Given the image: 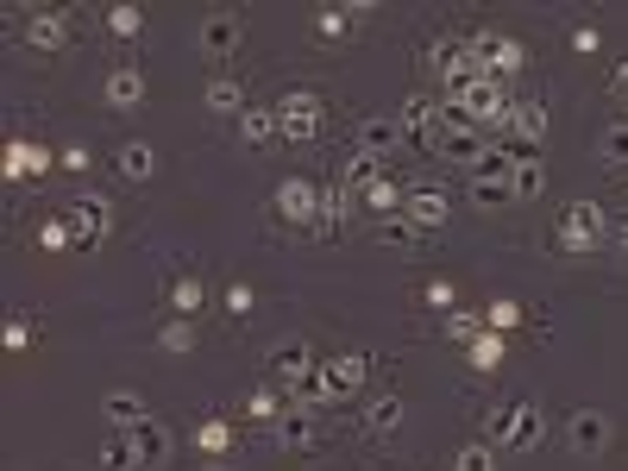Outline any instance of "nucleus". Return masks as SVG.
I'll return each instance as SVG.
<instances>
[{"label":"nucleus","instance_id":"obj_44","mask_svg":"<svg viewBox=\"0 0 628 471\" xmlns=\"http://www.w3.org/2000/svg\"><path fill=\"white\" fill-rule=\"evenodd\" d=\"M100 471H139V459H132V447H126V434H114V440L100 447Z\"/></svg>","mask_w":628,"mask_h":471},{"label":"nucleus","instance_id":"obj_20","mask_svg":"<svg viewBox=\"0 0 628 471\" xmlns=\"http://www.w3.org/2000/svg\"><path fill=\"white\" fill-rule=\"evenodd\" d=\"M502 126H509L516 139H528V145H541V139H547V107H541V101H509Z\"/></svg>","mask_w":628,"mask_h":471},{"label":"nucleus","instance_id":"obj_37","mask_svg":"<svg viewBox=\"0 0 628 471\" xmlns=\"http://www.w3.org/2000/svg\"><path fill=\"white\" fill-rule=\"evenodd\" d=\"M100 20H107V38H126V45H132V38L145 32V7H107Z\"/></svg>","mask_w":628,"mask_h":471},{"label":"nucleus","instance_id":"obj_38","mask_svg":"<svg viewBox=\"0 0 628 471\" xmlns=\"http://www.w3.org/2000/svg\"><path fill=\"white\" fill-rule=\"evenodd\" d=\"M246 415H251V422H264V427H276V422H283V402H276V390H271V384H258V390L246 397Z\"/></svg>","mask_w":628,"mask_h":471},{"label":"nucleus","instance_id":"obj_30","mask_svg":"<svg viewBox=\"0 0 628 471\" xmlns=\"http://www.w3.org/2000/svg\"><path fill=\"white\" fill-rule=\"evenodd\" d=\"M484 327L509 340L516 327H528V308H522V302H516V296H497V302H490V308H484Z\"/></svg>","mask_w":628,"mask_h":471},{"label":"nucleus","instance_id":"obj_48","mask_svg":"<svg viewBox=\"0 0 628 471\" xmlns=\"http://www.w3.org/2000/svg\"><path fill=\"white\" fill-rule=\"evenodd\" d=\"M616 246H623V251H628V221H623V226H616Z\"/></svg>","mask_w":628,"mask_h":471},{"label":"nucleus","instance_id":"obj_50","mask_svg":"<svg viewBox=\"0 0 628 471\" xmlns=\"http://www.w3.org/2000/svg\"><path fill=\"white\" fill-rule=\"evenodd\" d=\"M623 196H628V189H623Z\"/></svg>","mask_w":628,"mask_h":471},{"label":"nucleus","instance_id":"obj_34","mask_svg":"<svg viewBox=\"0 0 628 471\" xmlns=\"http://www.w3.org/2000/svg\"><path fill=\"white\" fill-rule=\"evenodd\" d=\"M440 333H447L452 346H472L477 333H484V315H472V308H452V315H440Z\"/></svg>","mask_w":628,"mask_h":471},{"label":"nucleus","instance_id":"obj_16","mask_svg":"<svg viewBox=\"0 0 628 471\" xmlns=\"http://www.w3.org/2000/svg\"><path fill=\"white\" fill-rule=\"evenodd\" d=\"M271 372H276V384L308 377V372H315V346H308V340H276V346H271Z\"/></svg>","mask_w":628,"mask_h":471},{"label":"nucleus","instance_id":"obj_19","mask_svg":"<svg viewBox=\"0 0 628 471\" xmlns=\"http://www.w3.org/2000/svg\"><path fill=\"white\" fill-rule=\"evenodd\" d=\"M100 95H107V107H120V114H132L139 101H145V75L139 70H107V82H100Z\"/></svg>","mask_w":628,"mask_h":471},{"label":"nucleus","instance_id":"obj_42","mask_svg":"<svg viewBox=\"0 0 628 471\" xmlns=\"http://www.w3.org/2000/svg\"><path fill=\"white\" fill-rule=\"evenodd\" d=\"M377 239L383 246H415V239H427L415 221H402V214H390V221H377Z\"/></svg>","mask_w":628,"mask_h":471},{"label":"nucleus","instance_id":"obj_23","mask_svg":"<svg viewBox=\"0 0 628 471\" xmlns=\"http://www.w3.org/2000/svg\"><path fill=\"white\" fill-rule=\"evenodd\" d=\"M239 139H246L251 151L276 145V139H283V126H276V107H246V114H239Z\"/></svg>","mask_w":628,"mask_h":471},{"label":"nucleus","instance_id":"obj_29","mask_svg":"<svg viewBox=\"0 0 628 471\" xmlns=\"http://www.w3.org/2000/svg\"><path fill=\"white\" fill-rule=\"evenodd\" d=\"M0 346L13 352V358H20V352H32V346H38V315H25V308H20V315H7V327H0Z\"/></svg>","mask_w":628,"mask_h":471},{"label":"nucleus","instance_id":"obj_12","mask_svg":"<svg viewBox=\"0 0 628 471\" xmlns=\"http://www.w3.org/2000/svg\"><path fill=\"white\" fill-rule=\"evenodd\" d=\"M352 201H358L371 221H390V214H402V189H396L383 170H377L371 182H358V189H352Z\"/></svg>","mask_w":628,"mask_h":471},{"label":"nucleus","instance_id":"obj_35","mask_svg":"<svg viewBox=\"0 0 628 471\" xmlns=\"http://www.w3.org/2000/svg\"><path fill=\"white\" fill-rule=\"evenodd\" d=\"M522 63H528V45H516V38H502L497 32V45H490V75H522Z\"/></svg>","mask_w":628,"mask_h":471},{"label":"nucleus","instance_id":"obj_28","mask_svg":"<svg viewBox=\"0 0 628 471\" xmlns=\"http://www.w3.org/2000/svg\"><path fill=\"white\" fill-rule=\"evenodd\" d=\"M114 170H120L126 182H145V176L157 170V151H151V145H139V139H132V145H120V151H114Z\"/></svg>","mask_w":628,"mask_h":471},{"label":"nucleus","instance_id":"obj_46","mask_svg":"<svg viewBox=\"0 0 628 471\" xmlns=\"http://www.w3.org/2000/svg\"><path fill=\"white\" fill-rule=\"evenodd\" d=\"M572 50H578V57H591V50H597V25H578V32H572Z\"/></svg>","mask_w":628,"mask_h":471},{"label":"nucleus","instance_id":"obj_10","mask_svg":"<svg viewBox=\"0 0 628 471\" xmlns=\"http://www.w3.org/2000/svg\"><path fill=\"white\" fill-rule=\"evenodd\" d=\"M126 447H132V459H139V471H157L164 459H170V427L164 422H139V427H126Z\"/></svg>","mask_w":628,"mask_h":471},{"label":"nucleus","instance_id":"obj_49","mask_svg":"<svg viewBox=\"0 0 628 471\" xmlns=\"http://www.w3.org/2000/svg\"><path fill=\"white\" fill-rule=\"evenodd\" d=\"M208 471H226V466H221V459H214V466H208Z\"/></svg>","mask_w":628,"mask_h":471},{"label":"nucleus","instance_id":"obj_8","mask_svg":"<svg viewBox=\"0 0 628 471\" xmlns=\"http://www.w3.org/2000/svg\"><path fill=\"white\" fill-rule=\"evenodd\" d=\"M239 38H246V20H239V13H208L201 32H195V45H201L208 63H226V57L239 50Z\"/></svg>","mask_w":628,"mask_h":471},{"label":"nucleus","instance_id":"obj_36","mask_svg":"<svg viewBox=\"0 0 628 471\" xmlns=\"http://www.w3.org/2000/svg\"><path fill=\"white\" fill-rule=\"evenodd\" d=\"M221 308H226V321H233V327H246L251 308H258V290H251V283H226V290H221Z\"/></svg>","mask_w":628,"mask_h":471},{"label":"nucleus","instance_id":"obj_2","mask_svg":"<svg viewBox=\"0 0 628 471\" xmlns=\"http://www.w3.org/2000/svg\"><path fill=\"white\" fill-rule=\"evenodd\" d=\"M321 120H327V101L315 95V89H289V95L276 101V126H283L289 145H315V139H321Z\"/></svg>","mask_w":628,"mask_h":471},{"label":"nucleus","instance_id":"obj_21","mask_svg":"<svg viewBox=\"0 0 628 471\" xmlns=\"http://www.w3.org/2000/svg\"><path fill=\"white\" fill-rule=\"evenodd\" d=\"M509 189L516 201H534L547 189V164H541V151H516V170H509Z\"/></svg>","mask_w":628,"mask_h":471},{"label":"nucleus","instance_id":"obj_11","mask_svg":"<svg viewBox=\"0 0 628 471\" xmlns=\"http://www.w3.org/2000/svg\"><path fill=\"white\" fill-rule=\"evenodd\" d=\"M271 434H276V447L283 452H321V422L301 415V409H283V422H276Z\"/></svg>","mask_w":628,"mask_h":471},{"label":"nucleus","instance_id":"obj_15","mask_svg":"<svg viewBox=\"0 0 628 471\" xmlns=\"http://www.w3.org/2000/svg\"><path fill=\"white\" fill-rule=\"evenodd\" d=\"M365 377H371V352H340V358H327V384H333V397L365 390Z\"/></svg>","mask_w":628,"mask_h":471},{"label":"nucleus","instance_id":"obj_17","mask_svg":"<svg viewBox=\"0 0 628 471\" xmlns=\"http://www.w3.org/2000/svg\"><path fill=\"white\" fill-rule=\"evenodd\" d=\"M396 145H402V126H396V120L371 114V120L358 126V157H377V164H383V157H390Z\"/></svg>","mask_w":628,"mask_h":471},{"label":"nucleus","instance_id":"obj_45","mask_svg":"<svg viewBox=\"0 0 628 471\" xmlns=\"http://www.w3.org/2000/svg\"><path fill=\"white\" fill-rule=\"evenodd\" d=\"M452 471H497V452H490V447H477V440H472V447H459V452H452Z\"/></svg>","mask_w":628,"mask_h":471},{"label":"nucleus","instance_id":"obj_3","mask_svg":"<svg viewBox=\"0 0 628 471\" xmlns=\"http://www.w3.org/2000/svg\"><path fill=\"white\" fill-rule=\"evenodd\" d=\"M271 221H289V226H321V189L308 176H283L271 196Z\"/></svg>","mask_w":628,"mask_h":471},{"label":"nucleus","instance_id":"obj_4","mask_svg":"<svg viewBox=\"0 0 628 471\" xmlns=\"http://www.w3.org/2000/svg\"><path fill=\"white\" fill-rule=\"evenodd\" d=\"M603 239V208L597 201H572L566 214H559V226H553V246L559 251H597Z\"/></svg>","mask_w":628,"mask_h":471},{"label":"nucleus","instance_id":"obj_26","mask_svg":"<svg viewBox=\"0 0 628 471\" xmlns=\"http://www.w3.org/2000/svg\"><path fill=\"white\" fill-rule=\"evenodd\" d=\"M233 440H239V427L226 422V415H208V422L195 427V452H208V459H226Z\"/></svg>","mask_w":628,"mask_h":471},{"label":"nucleus","instance_id":"obj_5","mask_svg":"<svg viewBox=\"0 0 628 471\" xmlns=\"http://www.w3.org/2000/svg\"><path fill=\"white\" fill-rule=\"evenodd\" d=\"M63 221H70V233H75V251H95L100 239H107V226H114V201L107 196H75Z\"/></svg>","mask_w":628,"mask_h":471},{"label":"nucleus","instance_id":"obj_1","mask_svg":"<svg viewBox=\"0 0 628 471\" xmlns=\"http://www.w3.org/2000/svg\"><path fill=\"white\" fill-rule=\"evenodd\" d=\"M547 440V415L534 402H502L490 409V447H509V452H534Z\"/></svg>","mask_w":628,"mask_h":471},{"label":"nucleus","instance_id":"obj_7","mask_svg":"<svg viewBox=\"0 0 628 471\" xmlns=\"http://www.w3.org/2000/svg\"><path fill=\"white\" fill-rule=\"evenodd\" d=\"M402 221H415L422 233H440V226L452 221L447 189H434V182H415V189H402Z\"/></svg>","mask_w":628,"mask_h":471},{"label":"nucleus","instance_id":"obj_47","mask_svg":"<svg viewBox=\"0 0 628 471\" xmlns=\"http://www.w3.org/2000/svg\"><path fill=\"white\" fill-rule=\"evenodd\" d=\"M609 89H616V95H628V63H623L616 75H609Z\"/></svg>","mask_w":628,"mask_h":471},{"label":"nucleus","instance_id":"obj_33","mask_svg":"<svg viewBox=\"0 0 628 471\" xmlns=\"http://www.w3.org/2000/svg\"><path fill=\"white\" fill-rule=\"evenodd\" d=\"M308 32H315V45H346V32H352L346 7H321V13L308 20Z\"/></svg>","mask_w":628,"mask_h":471},{"label":"nucleus","instance_id":"obj_22","mask_svg":"<svg viewBox=\"0 0 628 471\" xmlns=\"http://www.w3.org/2000/svg\"><path fill=\"white\" fill-rule=\"evenodd\" d=\"M434 157H452V164H465V170H477V157H484V132H440L434 139Z\"/></svg>","mask_w":628,"mask_h":471},{"label":"nucleus","instance_id":"obj_18","mask_svg":"<svg viewBox=\"0 0 628 471\" xmlns=\"http://www.w3.org/2000/svg\"><path fill=\"white\" fill-rule=\"evenodd\" d=\"M25 45L32 50H63L70 45V20H63V13H25Z\"/></svg>","mask_w":628,"mask_h":471},{"label":"nucleus","instance_id":"obj_13","mask_svg":"<svg viewBox=\"0 0 628 471\" xmlns=\"http://www.w3.org/2000/svg\"><path fill=\"white\" fill-rule=\"evenodd\" d=\"M164 308H170L176 321H195L201 308H208V283H201V276H170V283H164Z\"/></svg>","mask_w":628,"mask_h":471},{"label":"nucleus","instance_id":"obj_25","mask_svg":"<svg viewBox=\"0 0 628 471\" xmlns=\"http://www.w3.org/2000/svg\"><path fill=\"white\" fill-rule=\"evenodd\" d=\"M201 101H208V114H233V120H239V114L251 107V101H246V89H239L233 75H214V82L201 89Z\"/></svg>","mask_w":628,"mask_h":471},{"label":"nucleus","instance_id":"obj_14","mask_svg":"<svg viewBox=\"0 0 628 471\" xmlns=\"http://www.w3.org/2000/svg\"><path fill=\"white\" fill-rule=\"evenodd\" d=\"M50 170V151L32 139H7V182H38Z\"/></svg>","mask_w":628,"mask_h":471},{"label":"nucleus","instance_id":"obj_9","mask_svg":"<svg viewBox=\"0 0 628 471\" xmlns=\"http://www.w3.org/2000/svg\"><path fill=\"white\" fill-rule=\"evenodd\" d=\"M566 447H572L578 459H597V452L609 447V415H603V409H578V415H566Z\"/></svg>","mask_w":628,"mask_h":471},{"label":"nucleus","instance_id":"obj_40","mask_svg":"<svg viewBox=\"0 0 628 471\" xmlns=\"http://www.w3.org/2000/svg\"><path fill=\"white\" fill-rule=\"evenodd\" d=\"M157 346L164 352H195V321H176L170 315V321L157 327Z\"/></svg>","mask_w":628,"mask_h":471},{"label":"nucleus","instance_id":"obj_41","mask_svg":"<svg viewBox=\"0 0 628 471\" xmlns=\"http://www.w3.org/2000/svg\"><path fill=\"white\" fill-rule=\"evenodd\" d=\"M38 251H50V258H63V251H75V233H70V221H45V226H38Z\"/></svg>","mask_w":628,"mask_h":471},{"label":"nucleus","instance_id":"obj_6","mask_svg":"<svg viewBox=\"0 0 628 471\" xmlns=\"http://www.w3.org/2000/svg\"><path fill=\"white\" fill-rule=\"evenodd\" d=\"M396 126H402V139H415L422 151H434V139L447 132V107L427 101V95H408L402 101V114H396Z\"/></svg>","mask_w":628,"mask_h":471},{"label":"nucleus","instance_id":"obj_43","mask_svg":"<svg viewBox=\"0 0 628 471\" xmlns=\"http://www.w3.org/2000/svg\"><path fill=\"white\" fill-rule=\"evenodd\" d=\"M452 302H459V290H452L447 276H427V290H422V308H434V315H452Z\"/></svg>","mask_w":628,"mask_h":471},{"label":"nucleus","instance_id":"obj_27","mask_svg":"<svg viewBox=\"0 0 628 471\" xmlns=\"http://www.w3.org/2000/svg\"><path fill=\"white\" fill-rule=\"evenodd\" d=\"M100 415L114 422V434H126V427H139V422H151V415H145V402L132 397V390H114V397L100 402Z\"/></svg>","mask_w":628,"mask_h":471},{"label":"nucleus","instance_id":"obj_31","mask_svg":"<svg viewBox=\"0 0 628 471\" xmlns=\"http://www.w3.org/2000/svg\"><path fill=\"white\" fill-rule=\"evenodd\" d=\"M402 415H408V402L402 397H377L371 409H365V434H396Z\"/></svg>","mask_w":628,"mask_h":471},{"label":"nucleus","instance_id":"obj_32","mask_svg":"<svg viewBox=\"0 0 628 471\" xmlns=\"http://www.w3.org/2000/svg\"><path fill=\"white\" fill-rule=\"evenodd\" d=\"M597 157L609 164V170H628V120H609L597 132Z\"/></svg>","mask_w":628,"mask_h":471},{"label":"nucleus","instance_id":"obj_39","mask_svg":"<svg viewBox=\"0 0 628 471\" xmlns=\"http://www.w3.org/2000/svg\"><path fill=\"white\" fill-rule=\"evenodd\" d=\"M472 201L477 208H502V201H516V189H509V176H472Z\"/></svg>","mask_w":628,"mask_h":471},{"label":"nucleus","instance_id":"obj_24","mask_svg":"<svg viewBox=\"0 0 628 471\" xmlns=\"http://www.w3.org/2000/svg\"><path fill=\"white\" fill-rule=\"evenodd\" d=\"M465 358H472V372H477V377H490V372H502V358H509V340L484 327V333H477L472 346H465Z\"/></svg>","mask_w":628,"mask_h":471}]
</instances>
